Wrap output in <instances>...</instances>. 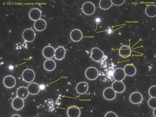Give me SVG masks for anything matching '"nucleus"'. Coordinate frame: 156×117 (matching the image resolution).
I'll return each mask as SVG.
<instances>
[{
    "instance_id": "1",
    "label": "nucleus",
    "mask_w": 156,
    "mask_h": 117,
    "mask_svg": "<svg viewBox=\"0 0 156 117\" xmlns=\"http://www.w3.org/2000/svg\"><path fill=\"white\" fill-rule=\"evenodd\" d=\"M36 34L34 31L31 28L26 29L23 33V39L27 42H32L34 40Z\"/></svg>"
},
{
    "instance_id": "2",
    "label": "nucleus",
    "mask_w": 156,
    "mask_h": 117,
    "mask_svg": "<svg viewBox=\"0 0 156 117\" xmlns=\"http://www.w3.org/2000/svg\"><path fill=\"white\" fill-rule=\"evenodd\" d=\"M23 80L27 82H31L35 79V74L32 70L27 69L24 70L22 74Z\"/></svg>"
},
{
    "instance_id": "3",
    "label": "nucleus",
    "mask_w": 156,
    "mask_h": 117,
    "mask_svg": "<svg viewBox=\"0 0 156 117\" xmlns=\"http://www.w3.org/2000/svg\"><path fill=\"white\" fill-rule=\"evenodd\" d=\"M83 13L86 15H91L95 13L96 8L92 3L87 2L84 3L82 7Z\"/></svg>"
},
{
    "instance_id": "4",
    "label": "nucleus",
    "mask_w": 156,
    "mask_h": 117,
    "mask_svg": "<svg viewBox=\"0 0 156 117\" xmlns=\"http://www.w3.org/2000/svg\"><path fill=\"white\" fill-rule=\"evenodd\" d=\"M85 75L86 77L89 80H95L98 76V71L96 68L91 67L86 70Z\"/></svg>"
},
{
    "instance_id": "5",
    "label": "nucleus",
    "mask_w": 156,
    "mask_h": 117,
    "mask_svg": "<svg viewBox=\"0 0 156 117\" xmlns=\"http://www.w3.org/2000/svg\"><path fill=\"white\" fill-rule=\"evenodd\" d=\"M104 54L103 52L99 48H95L92 50L91 57L94 61H98L103 58Z\"/></svg>"
},
{
    "instance_id": "6",
    "label": "nucleus",
    "mask_w": 156,
    "mask_h": 117,
    "mask_svg": "<svg viewBox=\"0 0 156 117\" xmlns=\"http://www.w3.org/2000/svg\"><path fill=\"white\" fill-rule=\"evenodd\" d=\"M126 75L124 69L121 68H118L114 71L113 78L115 81H122L124 80Z\"/></svg>"
},
{
    "instance_id": "7",
    "label": "nucleus",
    "mask_w": 156,
    "mask_h": 117,
    "mask_svg": "<svg viewBox=\"0 0 156 117\" xmlns=\"http://www.w3.org/2000/svg\"><path fill=\"white\" fill-rule=\"evenodd\" d=\"M15 77L11 75H9L4 78L3 82L5 86L8 88H12L15 86L16 84Z\"/></svg>"
},
{
    "instance_id": "8",
    "label": "nucleus",
    "mask_w": 156,
    "mask_h": 117,
    "mask_svg": "<svg viewBox=\"0 0 156 117\" xmlns=\"http://www.w3.org/2000/svg\"><path fill=\"white\" fill-rule=\"evenodd\" d=\"M23 99L17 97L14 98L12 102V106L15 110L19 111L22 109L24 107Z\"/></svg>"
},
{
    "instance_id": "9",
    "label": "nucleus",
    "mask_w": 156,
    "mask_h": 117,
    "mask_svg": "<svg viewBox=\"0 0 156 117\" xmlns=\"http://www.w3.org/2000/svg\"><path fill=\"white\" fill-rule=\"evenodd\" d=\"M55 51L54 48L51 46H48L43 49V55L45 58L50 59L55 56Z\"/></svg>"
},
{
    "instance_id": "10",
    "label": "nucleus",
    "mask_w": 156,
    "mask_h": 117,
    "mask_svg": "<svg viewBox=\"0 0 156 117\" xmlns=\"http://www.w3.org/2000/svg\"><path fill=\"white\" fill-rule=\"evenodd\" d=\"M130 101L134 104H138L142 102L143 100L142 95L138 92H134L130 96Z\"/></svg>"
},
{
    "instance_id": "11",
    "label": "nucleus",
    "mask_w": 156,
    "mask_h": 117,
    "mask_svg": "<svg viewBox=\"0 0 156 117\" xmlns=\"http://www.w3.org/2000/svg\"><path fill=\"white\" fill-rule=\"evenodd\" d=\"M104 97L106 100H112L115 98L116 92L111 87H108L105 90L103 93Z\"/></svg>"
},
{
    "instance_id": "12",
    "label": "nucleus",
    "mask_w": 156,
    "mask_h": 117,
    "mask_svg": "<svg viewBox=\"0 0 156 117\" xmlns=\"http://www.w3.org/2000/svg\"><path fill=\"white\" fill-rule=\"evenodd\" d=\"M29 16L31 20L36 21L41 19V11L38 8H33L30 11L29 13Z\"/></svg>"
},
{
    "instance_id": "13",
    "label": "nucleus",
    "mask_w": 156,
    "mask_h": 117,
    "mask_svg": "<svg viewBox=\"0 0 156 117\" xmlns=\"http://www.w3.org/2000/svg\"><path fill=\"white\" fill-rule=\"evenodd\" d=\"M112 88L118 93H121L124 92L126 89L124 83L122 81H115L112 85Z\"/></svg>"
},
{
    "instance_id": "14",
    "label": "nucleus",
    "mask_w": 156,
    "mask_h": 117,
    "mask_svg": "<svg viewBox=\"0 0 156 117\" xmlns=\"http://www.w3.org/2000/svg\"><path fill=\"white\" fill-rule=\"evenodd\" d=\"M70 37L72 41L75 42H78L83 38V33L78 29H74L71 33Z\"/></svg>"
},
{
    "instance_id": "15",
    "label": "nucleus",
    "mask_w": 156,
    "mask_h": 117,
    "mask_svg": "<svg viewBox=\"0 0 156 117\" xmlns=\"http://www.w3.org/2000/svg\"><path fill=\"white\" fill-rule=\"evenodd\" d=\"M27 88L29 93L33 95L38 94L41 90L40 86L36 82L30 83L28 85Z\"/></svg>"
},
{
    "instance_id": "16",
    "label": "nucleus",
    "mask_w": 156,
    "mask_h": 117,
    "mask_svg": "<svg viewBox=\"0 0 156 117\" xmlns=\"http://www.w3.org/2000/svg\"><path fill=\"white\" fill-rule=\"evenodd\" d=\"M80 114V108L76 106L69 107L67 111L68 115L69 117H79Z\"/></svg>"
},
{
    "instance_id": "17",
    "label": "nucleus",
    "mask_w": 156,
    "mask_h": 117,
    "mask_svg": "<svg viewBox=\"0 0 156 117\" xmlns=\"http://www.w3.org/2000/svg\"><path fill=\"white\" fill-rule=\"evenodd\" d=\"M89 86L87 82H81L79 83L76 87V90L78 93L83 94L87 92Z\"/></svg>"
},
{
    "instance_id": "18",
    "label": "nucleus",
    "mask_w": 156,
    "mask_h": 117,
    "mask_svg": "<svg viewBox=\"0 0 156 117\" xmlns=\"http://www.w3.org/2000/svg\"><path fill=\"white\" fill-rule=\"evenodd\" d=\"M34 26L36 31H44L46 28L47 24L44 20L40 19L35 22Z\"/></svg>"
},
{
    "instance_id": "19",
    "label": "nucleus",
    "mask_w": 156,
    "mask_h": 117,
    "mask_svg": "<svg viewBox=\"0 0 156 117\" xmlns=\"http://www.w3.org/2000/svg\"><path fill=\"white\" fill-rule=\"evenodd\" d=\"M55 50V59L61 60L65 58L66 52V49L63 46L60 47L59 46L58 48H56Z\"/></svg>"
},
{
    "instance_id": "20",
    "label": "nucleus",
    "mask_w": 156,
    "mask_h": 117,
    "mask_svg": "<svg viewBox=\"0 0 156 117\" xmlns=\"http://www.w3.org/2000/svg\"><path fill=\"white\" fill-rule=\"evenodd\" d=\"M27 88L24 86H20L17 89V97L23 99L27 98L29 95Z\"/></svg>"
},
{
    "instance_id": "21",
    "label": "nucleus",
    "mask_w": 156,
    "mask_h": 117,
    "mask_svg": "<svg viewBox=\"0 0 156 117\" xmlns=\"http://www.w3.org/2000/svg\"><path fill=\"white\" fill-rule=\"evenodd\" d=\"M124 70L126 75L129 76H134L136 72V68L133 64H127Z\"/></svg>"
},
{
    "instance_id": "22",
    "label": "nucleus",
    "mask_w": 156,
    "mask_h": 117,
    "mask_svg": "<svg viewBox=\"0 0 156 117\" xmlns=\"http://www.w3.org/2000/svg\"><path fill=\"white\" fill-rule=\"evenodd\" d=\"M44 66L45 69L48 71H51L55 68L56 64L54 60L48 59L45 61Z\"/></svg>"
},
{
    "instance_id": "23",
    "label": "nucleus",
    "mask_w": 156,
    "mask_h": 117,
    "mask_svg": "<svg viewBox=\"0 0 156 117\" xmlns=\"http://www.w3.org/2000/svg\"><path fill=\"white\" fill-rule=\"evenodd\" d=\"M119 52L122 57L124 58L128 57L131 55V49L128 46L124 45L120 48Z\"/></svg>"
},
{
    "instance_id": "24",
    "label": "nucleus",
    "mask_w": 156,
    "mask_h": 117,
    "mask_svg": "<svg viewBox=\"0 0 156 117\" xmlns=\"http://www.w3.org/2000/svg\"><path fill=\"white\" fill-rule=\"evenodd\" d=\"M146 14L150 17H154L156 16V6L154 5L148 6L145 10Z\"/></svg>"
},
{
    "instance_id": "25",
    "label": "nucleus",
    "mask_w": 156,
    "mask_h": 117,
    "mask_svg": "<svg viewBox=\"0 0 156 117\" xmlns=\"http://www.w3.org/2000/svg\"><path fill=\"white\" fill-rule=\"evenodd\" d=\"M112 5L111 0H101L99 3L101 9L104 10L109 9Z\"/></svg>"
},
{
    "instance_id": "26",
    "label": "nucleus",
    "mask_w": 156,
    "mask_h": 117,
    "mask_svg": "<svg viewBox=\"0 0 156 117\" xmlns=\"http://www.w3.org/2000/svg\"><path fill=\"white\" fill-rule=\"evenodd\" d=\"M149 106L151 108H156V97L151 98L148 101Z\"/></svg>"
},
{
    "instance_id": "27",
    "label": "nucleus",
    "mask_w": 156,
    "mask_h": 117,
    "mask_svg": "<svg viewBox=\"0 0 156 117\" xmlns=\"http://www.w3.org/2000/svg\"><path fill=\"white\" fill-rule=\"evenodd\" d=\"M149 94L151 97H156V86H154L150 87Z\"/></svg>"
},
{
    "instance_id": "28",
    "label": "nucleus",
    "mask_w": 156,
    "mask_h": 117,
    "mask_svg": "<svg viewBox=\"0 0 156 117\" xmlns=\"http://www.w3.org/2000/svg\"><path fill=\"white\" fill-rule=\"evenodd\" d=\"M111 2L113 5L120 6L123 5L125 2V0H111Z\"/></svg>"
},
{
    "instance_id": "29",
    "label": "nucleus",
    "mask_w": 156,
    "mask_h": 117,
    "mask_svg": "<svg viewBox=\"0 0 156 117\" xmlns=\"http://www.w3.org/2000/svg\"><path fill=\"white\" fill-rule=\"evenodd\" d=\"M105 117H117L118 116L117 115L113 112H109L106 114Z\"/></svg>"
},
{
    "instance_id": "30",
    "label": "nucleus",
    "mask_w": 156,
    "mask_h": 117,
    "mask_svg": "<svg viewBox=\"0 0 156 117\" xmlns=\"http://www.w3.org/2000/svg\"><path fill=\"white\" fill-rule=\"evenodd\" d=\"M153 114L155 117H156V108H154L153 111Z\"/></svg>"
},
{
    "instance_id": "31",
    "label": "nucleus",
    "mask_w": 156,
    "mask_h": 117,
    "mask_svg": "<svg viewBox=\"0 0 156 117\" xmlns=\"http://www.w3.org/2000/svg\"><path fill=\"white\" fill-rule=\"evenodd\" d=\"M12 117H21V116H20V115H19L18 114H15V115H13V116H12Z\"/></svg>"
}]
</instances>
